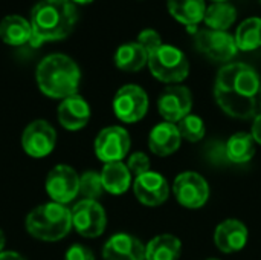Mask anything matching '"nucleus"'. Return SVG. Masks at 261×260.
<instances>
[{"label": "nucleus", "mask_w": 261, "mask_h": 260, "mask_svg": "<svg viewBox=\"0 0 261 260\" xmlns=\"http://www.w3.org/2000/svg\"><path fill=\"white\" fill-rule=\"evenodd\" d=\"M260 92V77L246 63H229L217 74L214 84L216 101L232 118L248 120L254 116Z\"/></svg>", "instance_id": "nucleus-1"}, {"label": "nucleus", "mask_w": 261, "mask_h": 260, "mask_svg": "<svg viewBox=\"0 0 261 260\" xmlns=\"http://www.w3.org/2000/svg\"><path fill=\"white\" fill-rule=\"evenodd\" d=\"M76 20V6L70 0H40L31 11V46L37 48L43 41L66 38L72 34Z\"/></svg>", "instance_id": "nucleus-2"}, {"label": "nucleus", "mask_w": 261, "mask_h": 260, "mask_svg": "<svg viewBox=\"0 0 261 260\" xmlns=\"http://www.w3.org/2000/svg\"><path fill=\"white\" fill-rule=\"evenodd\" d=\"M35 80L46 97L64 100L78 93L81 70L70 57L64 54H50L38 63Z\"/></svg>", "instance_id": "nucleus-3"}, {"label": "nucleus", "mask_w": 261, "mask_h": 260, "mask_svg": "<svg viewBox=\"0 0 261 260\" xmlns=\"http://www.w3.org/2000/svg\"><path fill=\"white\" fill-rule=\"evenodd\" d=\"M24 225L32 238L43 242H57L72 230V210L63 204L47 202L31 210Z\"/></svg>", "instance_id": "nucleus-4"}, {"label": "nucleus", "mask_w": 261, "mask_h": 260, "mask_svg": "<svg viewBox=\"0 0 261 260\" xmlns=\"http://www.w3.org/2000/svg\"><path fill=\"white\" fill-rule=\"evenodd\" d=\"M148 69L156 80L167 84H177L188 77L190 61L179 48L162 44L148 57Z\"/></svg>", "instance_id": "nucleus-5"}, {"label": "nucleus", "mask_w": 261, "mask_h": 260, "mask_svg": "<svg viewBox=\"0 0 261 260\" xmlns=\"http://www.w3.org/2000/svg\"><path fill=\"white\" fill-rule=\"evenodd\" d=\"M196 48L205 54L210 60L226 63L231 61L237 52V43L234 35L228 31H214V29H199L194 34Z\"/></svg>", "instance_id": "nucleus-6"}, {"label": "nucleus", "mask_w": 261, "mask_h": 260, "mask_svg": "<svg viewBox=\"0 0 261 260\" xmlns=\"http://www.w3.org/2000/svg\"><path fill=\"white\" fill-rule=\"evenodd\" d=\"M148 110V97L138 84L122 86L113 98V112L122 123H138Z\"/></svg>", "instance_id": "nucleus-7"}, {"label": "nucleus", "mask_w": 261, "mask_h": 260, "mask_svg": "<svg viewBox=\"0 0 261 260\" xmlns=\"http://www.w3.org/2000/svg\"><path fill=\"white\" fill-rule=\"evenodd\" d=\"M107 225V216L98 201L83 199L72 208V227L87 239L99 238Z\"/></svg>", "instance_id": "nucleus-8"}, {"label": "nucleus", "mask_w": 261, "mask_h": 260, "mask_svg": "<svg viewBox=\"0 0 261 260\" xmlns=\"http://www.w3.org/2000/svg\"><path fill=\"white\" fill-rule=\"evenodd\" d=\"M173 193L180 205L196 210L206 204L210 198V185L199 173L184 172L174 179Z\"/></svg>", "instance_id": "nucleus-9"}, {"label": "nucleus", "mask_w": 261, "mask_h": 260, "mask_svg": "<svg viewBox=\"0 0 261 260\" xmlns=\"http://www.w3.org/2000/svg\"><path fill=\"white\" fill-rule=\"evenodd\" d=\"M130 135L124 127L112 126L102 129L95 139V153L104 164L122 161L130 150Z\"/></svg>", "instance_id": "nucleus-10"}, {"label": "nucleus", "mask_w": 261, "mask_h": 260, "mask_svg": "<svg viewBox=\"0 0 261 260\" xmlns=\"http://www.w3.org/2000/svg\"><path fill=\"white\" fill-rule=\"evenodd\" d=\"M57 132L44 120H35L21 133V147L32 158H44L55 149Z\"/></svg>", "instance_id": "nucleus-11"}, {"label": "nucleus", "mask_w": 261, "mask_h": 260, "mask_svg": "<svg viewBox=\"0 0 261 260\" xmlns=\"http://www.w3.org/2000/svg\"><path fill=\"white\" fill-rule=\"evenodd\" d=\"M80 176L70 166H55L46 178V192L52 202L66 205L78 196Z\"/></svg>", "instance_id": "nucleus-12"}, {"label": "nucleus", "mask_w": 261, "mask_h": 260, "mask_svg": "<svg viewBox=\"0 0 261 260\" xmlns=\"http://www.w3.org/2000/svg\"><path fill=\"white\" fill-rule=\"evenodd\" d=\"M193 107L191 90L180 84L168 86L158 100V110L167 123H179L190 115Z\"/></svg>", "instance_id": "nucleus-13"}, {"label": "nucleus", "mask_w": 261, "mask_h": 260, "mask_svg": "<svg viewBox=\"0 0 261 260\" xmlns=\"http://www.w3.org/2000/svg\"><path fill=\"white\" fill-rule=\"evenodd\" d=\"M133 192L138 201L148 207H158L168 199L170 187L167 179L156 172H147L136 176L133 182Z\"/></svg>", "instance_id": "nucleus-14"}, {"label": "nucleus", "mask_w": 261, "mask_h": 260, "mask_svg": "<svg viewBox=\"0 0 261 260\" xmlns=\"http://www.w3.org/2000/svg\"><path fill=\"white\" fill-rule=\"evenodd\" d=\"M104 260H145L144 244L132 234H113L102 248Z\"/></svg>", "instance_id": "nucleus-15"}, {"label": "nucleus", "mask_w": 261, "mask_h": 260, "mask_svg": "<svg viewBox=\"0 0 261 260\" xmlns=\"http://www.w3.org/2000/svg\"><path fill=\"white\" fill-rule=\"evenodd\" d=\"M57 118L66 130H80L86 127L90 120V106L78 93L67 97L60 103Z\"/></svg>", "instance_id": "nucleus-16"}, {"label": "nucleus", "mask_w": 261, "mask_h": 260, "mask_svg": "<svg viewBox=\"0 0 261 260\" xmlns=\"http://www.w3.org/2000/svg\"><path fill=\"white\" fill-rule=\"evenodd\" d=\"M248 228L243 222L237 219H226L216 228L214 233V242L216 247L226 254L237 253L243 250L248 244Z\"/></svg>", "instance_id": "nucleus-17"}, {"label": "nucleus", "mask_w": 261, "mask_h": 260, "mask_svg": "<svg viewBox=\"0 0 261 260\" xmlns=\"http://www.w3.org/2000/svg\"><path fill=\"white\" fill-rule=\"evenodd\" d=\"M168 12L171 17L182 23L191 34H196L197 25L205 18V0H167Z\"/></svg>", "instance_id": "nucleus-18"}, {"label": "nucleus", "mask_w": 261, "mask_h": 260, "mask_svg": "<svg viewBox=\"0 0 261 260\" xmlns=\"http://www.w3.org/2000/svg\"><path fill=\"white\" fill-rule=\"evenodd\" d=\"M182 136L179 129L173 123H159L154 126L148 135V147L158 156H168L177 152L180 147Z\"/></svg>", "instance_id": "nucleus-19"}, {"label": "nucleus", "mask_w": 261, "mask_h": 260, "mask_svg": "<svg viewBox=\"0 0 261 260\" xmlns=\"http://www.w3.org/2000/svg\"><path fill=\"white\" fill-rule=\"evenodd\" d=\"M0 40L9 46H23L31 44L32 40V26L31 21L21 15L11 14L0 20Z\"/></svg>", "instance_id": "nucleus-20"}, {"label": "nucleus", "mask_w": 261, "mask_h": 260, "mask_svg": "<svg viewBox=\"0 0 261 260\" xmlns=\"http://www.w3.org/2000/svg\"><path fill=\"white\" fill-rule=\"evenodd\" d=\"M101 181L104 190L110 195H122L132 185V173L122 161L109 162L101 170Z\"/></svg>", "instance_id": "nucleus-21"}, {"label": "nucleus", "mask_w": 261, "mask_h": 260, "mask_svg": "<svg viewBox=\"0 0 261 260\" xmlns=\"http://www.w3.org/2000/svg\"><path fill=\"white\" fill-rule=\"evenodd\" d=\"M115 64L124 72H138L148 64V54L138 43H124L115 52Z\"/></svg>", "instance_id": "nucleus-22"}, {"label": "nucleus", "mask_w": 261, "mask_h": 260, "mask_svg": "<svg viewBox=\"0 0 261 260\" xmlns=\"http://www.w3.org/2000/svg\"><path fill=\"white\" fill-rule=\"evenodd\" d=\"M180 241L173 234H159L145 245V260H179Z\"/></svg>", "instance_id": "nucleus-23"}, {"label": "nucleus", "mask_w": 261, "mask_h": 260, "mask_svg": "<svg viewBox=\"0 0 261 260\" xmlns=\"http://www.w3.org/2000/svg\"><path fill=\"white\" fill-rule=\"evenodd\" d=\"M225 149L229 162L245 164L249 162L255 155V141L252 135L246 132H237L226 141Z\"/></svg>", "instance_id": "nucleus-24"}, {"label": "nucleus", "mask_w": 261, "mask_h": 260, "mask_svg": "<svg viewBox=\"0 0 261 260\" xmlns=\"http://www.w3.org/2000/svg\"><path fill=\"white\" fill-rule=\"evenodd\" d=\"M236 43L239 51L251 52L261 48V18L260 17H249L243 20L236 34Z\"/></svg>", "instance_id": "nucleus-25"}, {"label": "nucleus", "mask_w": 261, "mask_h": 260, "mask_svg": "<svg viewBox=\"0 0 261 260\" xmlns=\"http://www.w3.org/2000/svg\"><path fill=\"white\" fill-rule=\"evenodd\" d=\"M203 20H205L208 29L228 31L234 25V21L237 20V9L228 2L211 3L210 6H206V12H205Z\"/></svg>", "instance_id": "nucleus-26"}, {"label": "nucleus", "mask_w": 261, "mask_h": 260, "mask_svg": "<svg viewBox=\"0 0 261 260\" xmlns=\"http://www.w3.org/2000/svg\"><path fill=\"white\" fill-rule=\"evenodd\" d=\"M177 129H179V133L182 136V139H187L190 143H197L200 141L203 136H205V123L200 116L197 115H188L185 116L184 120H180L177 124Z\"/></svg>", "instance_id": "nucleus-27"}, {"label": "nucleus", "mask_w": 261, "mask_h": 260, "mask_svg": "<svg viewBox=\"0 0 261 260\" xmlns=\"http://www.w3.org/2000/svg\"><path fill=\"white\" fill-rule=\"evenodd\" d=\"M104 192L101 173L96 172H86L80 176V190L78 195H81L84 199L89 201H98Z\"/></svg>", "instance_id": "nucleus-28"}, {"label": "nucleus", "mask_w": 261, "mask_h": 260, "mask_svg": "<svg viewBox=\"0 0 261 260\" xmlns=\"http://www.w3.org/2000/svg\"><path fill=\"white\" fill-rule=\"evenodd\" d=\"M138 43L145 49V52L148 54V57H150L153 52H156V51L164 44V43H162V38H161V35H159V32L154 31V29H151V28L144 29V31L139 32V35H138Z\"/></svg>", "instance_id": "nucleus-29"}, {"label": "nucleus", "mask_w": 261, "mask_h": 260, "mask_svg": "<svg viewBox=\"0 0 261 260\" xmlns=\"http://www.w3.org/2000/svg\"><path fill=\"white\" fill-rule=\"evenodd\" d=\"M127 167H128V170H130L132 175L141 176V175L150 172V159H148V156L145 153L136 152V153H133V155L128 156Z\"/></svg>", "instance_id": "nucleus-30"}, {"label": "nucleus", "mask_w": 261, "mask_h": 260, "mask_svg": "<svg viewBox=\"0 0 261 260\" xmlns=\"http://www.w3.org/2000/svg\"><path fill=\"white\" fill-rule=\"evenodd\" d=\"M64 260H95L93 253L86 248L84 245H80V244H75L72 245L67 251H66V256Z\"/></svg>", "instance_id": "nucleus-31"}, {"label": "nucleus", "mask_w": 261, "mask_h": 260, "mask_svg": "<svg viewBox=\"0 0 261 260\" xmlns=\"http://www.w3.org/2000/svg\"><path fill=\"white\" fill-rule=\"evenodd\" d=\"M208 156H210V159H214V161H228L225 144L213 143L211 147L208 149Z\"/></svg>", "instance_id": "nucleus-32"}, {"label": "nucleus", "mask_w": 261, "mask_h": 260, "mask_svg": "<svg viewBox=\"0 0 261 260\" xmlns=\"http://www.w3.org/2000/svg\"><path fill=\"white\" fill-rule=\"evenodd\" d=\"M251 135H252V138H254V141H255V143L261 144V113L260 115H257V116H255V120H254Z\"/></svg>", "instance_id": "nucleus-33"}, {"label": "nucleus", "mask_w": 261, "mask_h": 260, "mask_svg": "<svg viewBox=\"0 0 261 260\" xmlns=\"http://www.w3.org/2000/svg\"><path fill=\"white\" fill-rule=\"evenodd\" d=\"M0 260H26L21 254L15 251H3L0 253Z\"/></svg>", "instance_id": "nucleus-34"}, {"label": "nucleus", "mask_w": 261, "mask_h": 260, "mask_svg": "<svg viewBox=\"0 0 261 260\" xmlns=\"http://www.w3.org/2000/svg\"><path fill=\"white\" fill-rule=\"evenodd\" d=\"M5 242H6V239H5V234H3V231L0 230V253H3V248H5Z\"/></svg>", "instance_id": "nucleus-35"}, {"label": "nucleus", "mask_w": 261, "mask_h": 260, "mask_svg": "<svg viewBox=\"0 0 261 260\" xmlns=\"http://www.w3.org/2000/svg\"><path fill=\"white\" fill-rule=\"evenodd\" d=\"M73 5H89V3H92L93 0H70Z\"/></svg>", "instance_id": "nucleus-36"}, {"label": "nucleus", "mask_w": 261, "mask_h": 260, "mask_svg": "<svg viewBox=\"0 0 261 260\" xmlns=\"http://www.w3.org/2000/svg\"><path fill=\"white\" fill-rule=\"evenodd\" d=\"M213 3H225V2H228V0H211Z\"/></svg>", "instance_id": "nucleus-37"}, {"label": "nucleus", "mask_w": 261, "mask_h": 260, "mask_svg": "<svg viewBox=\"0 0 261 260\" xmlns=\"http://www.w3.org/2000/svg\"><path fill=\"white\" fill-rule=\"evenodd\" d=\"M206 260H219V259H206Z\"/></svg>", "instance_id": "nucleus-38"}, {"label": "nucleus", "mask_w": 261, "mask_h": 260, "mask_svg": "<svg viewBox=\"0 0 261 260\" xmlns=\"http://www.w3.org/2000/svg\"><path fill=\"white\" fill-rule=\"evenodd\" d=\"M260 2H261V0H260Z\"/></svg>", "instance_id": "nucleus-39"}]
</instances>
